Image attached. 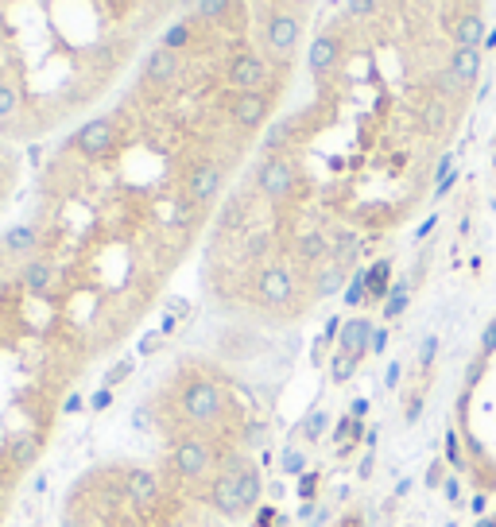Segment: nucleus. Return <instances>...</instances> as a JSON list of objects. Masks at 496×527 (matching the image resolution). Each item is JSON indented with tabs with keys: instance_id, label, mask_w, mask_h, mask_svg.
I'll return each instance as SVG.
<instances>
[{
	"instance_id": "24",
	"label": "nucleus",
	"mask_w": 496,
	"mask_h": 527,
	"mask_svg": "<svg viewBox=\"0 0 496 527\" xmlns=\"http://www.w3.org/2000/svg\"><path fill=\"white\" fill-rule=\"evenodd\" d=\"M407 303H411V283H396L384 299V318H399L407 310Z\"/></svg>"
},
{
	"instance_id": "1",
	"label": "nucleus",
	"mask_w": 496,
	"mask_h": 527,
	"mask_svg": "<svg viewBox=\"0 0 496 527\" xmlns=\"http://www.w3.org/2000/svg\"><path fill=\"white\" fill-rule=\"evenodd\" d=\"M183 415L198 427H209L225 415V392L209 380H190L183 388Z\"/></svg>"
},
{
	"instance_id": "22",
	"label": "nucleus",
	"mask_w": 496,
	"mask_h": 527,
	"mask_svg": "<svg viewBox=\"0 0 496 527\" xmlns=\"http://www.w3.org/2000/svg\"><path fill=\"white\" fill-rule=\"evenodd\" d=\"M388 272H392V264H388V260H376L373 267H365L368 299H384L388 295Z\"/></svg>"
},
{
	"instance_id": "33",
	"label": "nucleus",
	"mask_w": 496,
	"mask_h": 527,
	"mask_svg": "<svg viewBox=\"0 0 496 527\" xmlns=\"http://www.w3.org/2000/svg\"><path fill=\"white\" fill-rule=\"evenodd\" d=\"M303 466H307V458H303L299 450H283V469H287V473H303Z\"/></svg>"
},
{
	"instance_id": "13",
	"label": "nucleus",
	"mask_w": 496,
	"mask_h": 527,
	"mask_svg": "<svg viewBox=\"0 0 496 527\" xmlns=\"http://www.w3.org/2000/svg\"><path fill=\"white\" fill-rule=\"evenodd\" d=\"M124 492H129L132 504L147 508V504L160 497V481H155V473H147V469H129L124 473Z\"/></svg>"
},
{
	"instance_id": "11",
	"label": "nucleus",
	"mask_w": 496,
	"mask_h": 527,
	"mask_svg": "<svg viewBox=\"0 0 496 527\" xmlns=\"http://www.w3.org/2000/svg\"><path fill=\"white\" fill-rule=\"evenodd\" d=\"M337 62H342V39H337L334 31L311 43V70L319 74V78H330L337 70Z\"/></svg>"
},
{
	"instance_id": "43",
	"label": "nucleus",
	"mask_w": 496,
	"mask_h": 527,
	"mask_svg": "<svg viewBox=\"0 0 496 527\" xmlns=\"http://www.w3.org/2000/svg\"><path fill=\"white\" fill-rule=\"evenodd\" d=\"M388 346V330H373V349H384Z\"/></svg>"
},
{
	"instance_id": "27",
	"label": "nucleus",
	"mask_w": 496,
	"mask_h": 527,
	"mask_svg": "<svg viewBox=\"0 0 496 527\" xmlns=\"http://www.w3.org/2000/svg\"><path fill=\"white\" fill-rule=\"evenodd\" d=\"M190 39H194V31H190V24H175V28H167V36H163V47L167 51H183V47H190Z\"/></svg>"
},
{
	"instance_id": "29",
	"label": "nucleus",
	"mask_w": 496,
	"mask_h": 527,
	"mask_svg": "<svg viewBox=\"0 0 496 527\" xmlns=\"http://www.w3.org/2000/svg\"><path fill=\"white\" fill-rule=\"evenodd\" d=\"M237 12H240L237 4H198L194 8V16L198 20H209V24H225L221 16H237Z\"/></svg>"
},
{
	"instance_id": "15",
	"label": "nucleus",
	"mask_w": 496,
	"mask_h": 527,
	"mask_svg": "<svg viewBox=\"0 0 496 527\" xmlns=\"http://www.w3.org/2000/svg\"><path fill=\"white\" fill-rule=\"evenodd\" d=\"M450 36H453L458 47H481V39H484V16L473 12V8H466V12H461L450 24Z\"/></svg>"
},
{
	"instance_id": "42",
	"label": "nucleus",
	"mask_w": 496,
	"mask_h": 527,
	"mask_svg": "<svg viewBox=\"0 0 496 527\" xmlns=\"http://www.w3.org/2000/svg\"><path fill=\"white\" fill-rule=\"evenodd\" d=\"M272 523H276V512H272V508H264V512L256 515V527H272Z\"/></svg>"
},
{
	"instance_id": "17",
	"label": "nucleus",
	"mask_w": 496,
	"mask_h": 527,
	"mask_svg": "<svg viewBox=\"0 0 496 527\" xmlns=\"http://www.w3.org/2000/svg\"><path fill=\"white\" fill-rule=\"evenodd\" d=\"M450 74L458 78V85H469L481 74V47H458V51H450Z\"/></svg>"
},
{
	"instance_id": "26",
	"label": "nucleus",
	"mask_w": 496,
	"mask_h": 527,
	"mask_svg": "<svg viewBox=\"0 0 496 527\" xmlns=\"http://www.w3.org/2000/svg\"><path fill=\"white\" fill-rule=\"evenodd\" d=\"M35 241H39V236H35V229H31V225H20V229H12V233H8V252H31V249H35Z\"/></svg>"
},
{
	"instance_id": "16",
	"label": "nucleus",
	"mask_w": 496,
	"mask_h": 527,
	"mask_svg": "<svg viewBox=\"0 0 496 527\" xmlns=\"http://www.w3.org/2000/svg\"><path fill=\"white\" fill-rule=\"evenodd\" d=\"M368 346H373V322H368V318L345 322V326H342V353H350V357L361 361Z\"/></svg>"
},
{
	"instance_id": "18",
	"label": "nucleus",
	"mask_w": 496,
	"mask_h": 527,
	"mask_svg": "<svg viewBox=\"0 0 496 527\" xmlns=\"http://www.w3.org/2000/svg\"><path fill=\"white\" fill-rule=\"evenodd\" d=\"M326 256L334 260V241L326 233H303L299 236V260L303 264H319Z\"/></svg>"
},
{
	"instance_id": "37",
	"label": "nucleus",
	"mask_w": 496,
	"mask_h": 527,
	"mask_svg": "<svg viewBox=\"0 0 496 527\" xmlns=\"http://www.w3.org/2000/svg\"><path fill=\"white\" fill-rule=\"evenodd\" d=\"M326 423H330V419H326L322 411H311V419H307V438H319Z\"/></svg>"
},
{
	"instance_id": "30",
	"label": "nucleus",
	"mask_w": 496,
	"mask_h": 527,
	"mask_svg": "<svg viewBox=\"0 0 496 527\" xmlns=\"http://www.w3.org/2000/svg\"><path fill=\"white\" fill-rule=\"evenodd\" d=\"M345 303H350V307L368 303V279H365V272H357V279L345 283Z\"/></svg>"
},
{
	"instance_id": "35",
	"label": "nucleus",
	"mask_w": 496,
	"mask_h": 527,
	"mask_svg": "<svg viewBox=\"0 0 496 527\" xmlns=\"http://www.w3.org/2000/svg\"><path fill=\"white\" fill-rule=\"evenodd\" d=\"M489 353H496V322H489L481 333V357H489Z\"/></svg>"
},
{
	"instance_id": "7",
	"label": "nucleus",
	"mask_w": 496,
	"mask_h": 527,
	"mask_svg": "<svg viewBox=\"0 0 496 527\" xmlns=\"http://www.w3.org/2000/svg\"><path fill=\"white\" fill-rule=\"evenodd\" d=\"M256 299H264L268 307H287L295 299V275L283 264H268L256 275Z\"/></svg>"
},
{
	"instance_id": "23",
	"label": "nucleus",
	"mask_w": 496,
	"mask_h": 527,
	"mask_svg": "<svg viewBox=\"0 0 496 527\" xmlns=\"http://www.w3.org/2000/svg\"><path fill=\"white\" fill-rule=\"evenodd\" d=\"M442 124H446V101L442 98H435L430 105L419 109V128H423V132H442Z\"/></svg>"
},
{
	"instance_id": "38",
	"label": "nucleus",
	"mask_w": 496,
	"mask_h": 527,
	"mask_svg": "<svg viewBox=\"0 0 496 527\" xmlns=\"http://www.w3.org/2000/svg\"><path fill=\"white\" fill-rule=\"evenodd\" d=\"M446 461H453V466H461V446H458V435H446Z\"/></svg>"
},
{
	"instance_id": "4",
	"label": "nucleus",
	"mask_w": 496,
	"mask_h": 527,
	"mask_svg": "<svg viewBox=\"0 0 496 527\" xmlns=\"http://www.w3.org/2000/svg\"><path fill=\"white\" fill-rule=\"evenodd\" d=\"M225 82L233 85V90L240 93H260L264 85L272 82V62L268 59H260V55H237L233 62L225 67Z\"/></svg>"
},
{
	"instance_id": "44",
	"label": "nucleus",
	"mask_w": 496,
	"mask_h": 527,
	"mask_svg": "<svg viewBox=\"0 0 496 527\" xmlns=\"http://www.w3.org/2000/svg\"><path fill=\"white\" fill-rule=\"evenodd\" d=\"M419 411H423V400H419V395H415V400H411V403H407V419H415Z\"/></svg>"
},
{
	"instance_id": "32",
	"label": "nucleus",
	"mask_w": 496,
	"mask_h": 527,
	"mask_svg": "<svg viewBox=\"0 0 496 527\" xmlns=\"http://www.w3.org/2000/svg\"><path fill=\"white\" fill-rule=\"evenodd\" d=\"M287 132H295V121H279L268 136H264V148H268V152H279L283 140H287Z\"/></svg>"
},
{
	"instance_id": "45",
	"label": "nucleus",
	"mask_w": 496,
	"mask_h": 527,
	"mask_svg": "<svg viewBox=\"0 0 496 527\" xmlns=\"http://www.w3.org/2000/svg\"><path fill=\"white\" fill-rule=\"evenodd\" d=\"M314 485H319V481H314V477H303V485H299V489H303V497H311V492H314Z\"/></svg>"
},
{
	"instance_id": "10",
	"label": "nucleus",
	"mask_w": 496,
	"mask_h": 527,
	"mask_svg": "<svg viewBox=\"0 0 496 527\" xmlns=\"http://www.w3.org/2000/svg\"><path fill=\"white\" fill-rule=\"evenodd\" d=\"M209 504L221 512V515H240L245 512V504H240V489H237V473L225 469L221 477H214V485H209Z\"/></svg>"
},
{
	"instance_id": "5",
	"label": "nucleus",
	"mask_w": 496,
	"mask_h": 527,
	"mask_svg": "<svg viewBox=\"0 0 496 527\" xmlns=\"http://www.w3.org/2000/svg\"><path fill=\"white\" fill-rule=\"evenodd\" d=\"M214 450H209L202 438H178L175 450H171V461H175V473L186 481H198L214 469Z\"/></svg>"
},
{
	"instance_id": "31",
	"label": "nucleus",
	"mask_w": 496,
	"mask_h": 527,
	"mask_svg": "<svg viewBox=\"0 0 496 527\" xmlns=\"http://www.w3.org/2000/svg\"><path fill=\"white\" fill-rule=\"evenodd\" d=\"M357 364H361V361H357V357H350V353H337V357H334V380L337 384H345V380H350V376L357 372Z\"/></svg>"
},
{
	"instance_id": "34",
	"label": "nucleus",
	"mask_w": 496,
	"mask_h": 527,
	"mask_svg": "<svg viewBox=\"0 0 496 527\" xmlns=\"http://www.w3.org/2000/svg\"><path fill=\"white\" fill-rule=\"evenodd\" d=\"M129 372H132V361H121L117 369H113L109 376H105V388H117V384H121V380H124V376H129Z\"/></svg>"
},
{
	"instance_id": "2",
	"label": "nucleus",
	"mask_w": 496,
	"mask_h": 527,
	"mask_svg": "<svg viewBox=\"0 0 496 527\" xmlns=\"http://www.w3.org/2000/svg\"><path fill=\"white\" fill-rule=\"evenodd\" d=\"M299 182V164L291 156H272L256 167V190L272 202H283Z\"/></svg>"
},
{
	"instance_id": "40",
	"label": "nucleus",
	"mask_w": 496,
	"mask_h": 527,
	"mask_svg": "<svg viewBox=\"0 0 496 527\" xmlns=\"http://www.w3.org/2000/svg\"><path fill=\"white\" fill-rule=\"evenodd\" d=\"M481 372H484V361L477 357V361L469 364V372H466V384H477V380H481Z\"/></svg>"
},
{
	"instance_id": "6",
	"label": "nucleus",
	"mask_w": 496,
	"mask_h": 527,
	"mask_svg": "<svg viewBox=\"0 0 496 527\" xmlns=\"http://www.w3.org/2000/svg\"><path fill=\"white\" fill-rule=\"evenodd\" d=\"M117 144V116H98L74 136V148H78L86 159H101L109 156V148Z\"/></svg>"
},
{
	"instance_id": "41",
	"label": "nucleus",
	"mask_w": 496,
	"mask_h": 527,
	"mask_svg": "<svg viewBox=\"0 0 496 527\" xmlns=\"http://www.w3.org/2000/svg\"><path fill=\"white\" fill-rule=\"evenodd\" d=\"M345 12H350V16H373V12H376V4H350Z\"/></svg>"
},
{
	"instance_id": "47",
	"label": "nucleus",
	"mask_w": 496,
	"mask_h": 527,
	"mask_svg": "<svg viewBox=\"0 0 496 527\" xmlns=\"http://www.w3.org/2000/svg\"><path fill=\"white\" fill-rule=\"evenodd\" d=\"M492 164H496V156H492Z\"/></svg>"
},
{
	"instance_id": "19",
	"label": "nucleus",
	"mask_w": 496,
	"mask_h": 527,
	"mask_svg": "<svg viewBox=\"0 0 496 527\" xmlns=\"http://www.w3.org/2000/svg\"><path fill=\"white\" fill-rule=\"evenodd\" d=\"M55 275H59V267L51 260H31L24 267V287L28 291H35V295H47L51 283H55Z\"/></svg>"
},
{
	"instance_id": "14",
	"label": "nucleus",
	"mask_w": 496,
	"mask_h": 527,
	"mask_svg": "<svg viewBox=\"0 0 496 527\" xmlns=\"http://www.w3.org/2000/svg\"><path fill=\"white\" fill-rule=\"evenodd\" d=\"M144 78L152 85H171L178 78V55L167 47H155L152 59H147V67H144Z\"/></svg>"
},
{
	"instance_id": "21",
	"label": "nucleus",
	"mask_w": 496,
	"mask_h": 527,
	"mask_svg": "<svg viewBox=\"0 0 496 527\" xmlns=\"http://www.w3.org/2000/svg\"><path fill=\"white\" fill-rule=\"evenodd\" d=\"M245 260H264V256H272V249H276V241H272V233H260V229H248L245 233Z\"/></svg>"
},
{
	"instance_id": "25",
	"label": "nucleus",
	"mask_w": 496,
	"mask_h": 527,
	"mask_svg": "<svg viewBox=\"0 0 496 527\" xmlns=\"http://www.w3.org/2000/svg\"><path fill=\"white\" fill-rule=\"evenodd\" d=\"M245 221H248V206H245V202H229V206L221 210V233H229V229L240 233V229H245Z\"/></svg>"
},
{
	"instance_id": "12",
	"label": "nucleus",
	"mask_w": 496,
	"mask_h": 527,
	"mask_svg": "<svg viewBox=\"0 0 496 527\" xmlns=\"http://www.w3.org/2000/svg\"><path fill=\"white\" fill-rule=\"evenodd\" d=\"M35 454H39V430H20V435H12V438H8L4 461H8V466H12V469L20 473L24 466H31V461H35Z\"/></svg>"
},
{
	"instance_id": "8",
	"label": "nucleus",
	"mask_w": 496,
	"mask_h": 527,
	"mask_svg": "<svg viewBox=\"0 0 496 527\" xmlns=\"http://www.w3.org/2000/svg\"><path fill=\"white\" fill-rule=\"evenodd\" d=\"M217 190H221V167L217 164H198L186 175V202L190 206H206V202H214Z\"/></svg>"
},
{
	"instance_id": "20",
	"label": "nucleus",
	"mask_w": 496,
	"mask_h": 527,
	"mask_svg": "<svg viewBox=\"0 0 496 527\" xmlns=\"http://www.w3.org/2000/svg\"><path fill=\"white\" fill-rule=\"evenodd\" d=\"M342 283H345V267H337L334 260L319 267V275H314V299H330L334 291H342Z\"/></svg>"
},
{
	"instance_id": "3",
	"label": "nucleus",
	"mask_w": 496,
	"mask_h": 527,
	"mask_svg": "<svg viewBox=\"0 0 496 527\" xmlns=\"http://www.w3.org/2000/svg\"><path fill=\"white\" fill-rule=\"evenodd\" d=\"M303 39V20L299 12H287V8H276V12L268 16V28H264V43H268V51L276 59H287L295 47H299Z\"/></svg>"
},
{
	"instance_id": "46",
	"label": "nucleus",
	"mask_w": 496,
	"mask_h": 527,
	"mask_svg": "<svg viewBox=\"0 0 496 527\" xmlns=\"http://www.w3.org/2000/svg\"><path fill=\"white\" fill-rule=\"evenodd\" d=\"M113 400V392L109 388H105V392H98V400H93V407H105V403H109Z\"/></svg>"
},
{
	"instance_id": "39",
	"label": "nucleus",
	"mask_w": 496,
	"mask_h": 527,
	"mask_svg": "<svg viewBox=\"0 0 496 527\" xmlns=\"http://www.w3.org/2000/svg\"><path fill=\"white\" fill-rule=\"evenodd\" d=\"M160 341H163L160 333H147V338L140 341V357H147V353H155V349H160Z\"/></svg>"
},
{
	"instance_id": "36",
	"label": "nucleus",
	"mask_w": 496,
	"mask_h": 527,
	"mask_svg": "<svg viewBox=\"0 0 496 527\" xmlns=\"http://www.w3.org/2000/svg\"><path fill=\"white\" fill-rule=\"evenodd\" d=\"M435 346H438L435 338H423V341H419V364H423V369H427V364H435Z\"/></svg>"
},
{
	"instance_id": "28",
	"label": "nucleus",
	"mask_w": 496,
	"mask_h": 527,
	"mask_svg": "<svg viewBox=\"0 0 496 527\" xmlns=\"http://www.w3.org/2000/svg\"><path fill=\"white\" fill-rule=\"evenodd\" d=\"M16 113H20V93L12 90V85L0 82V124H8Z\"/></svg>"
},
{
	"instance_id": "9",
	"label": "nucleus",
	"mask_w": 496,
	"mask_h": 527,
	"mask_svg": "<svg viewBox=\"0 0 496 527\" xmlns=\"http://www.w3.org/2000/svg\"><path fill=\"white\" fill-rule=\"evenodd\" d=\"M268 113H272L268 93H237V98L229 101V116H233V124H240V128H260L268 121Z\"/></svg>"
}]
</instances>
